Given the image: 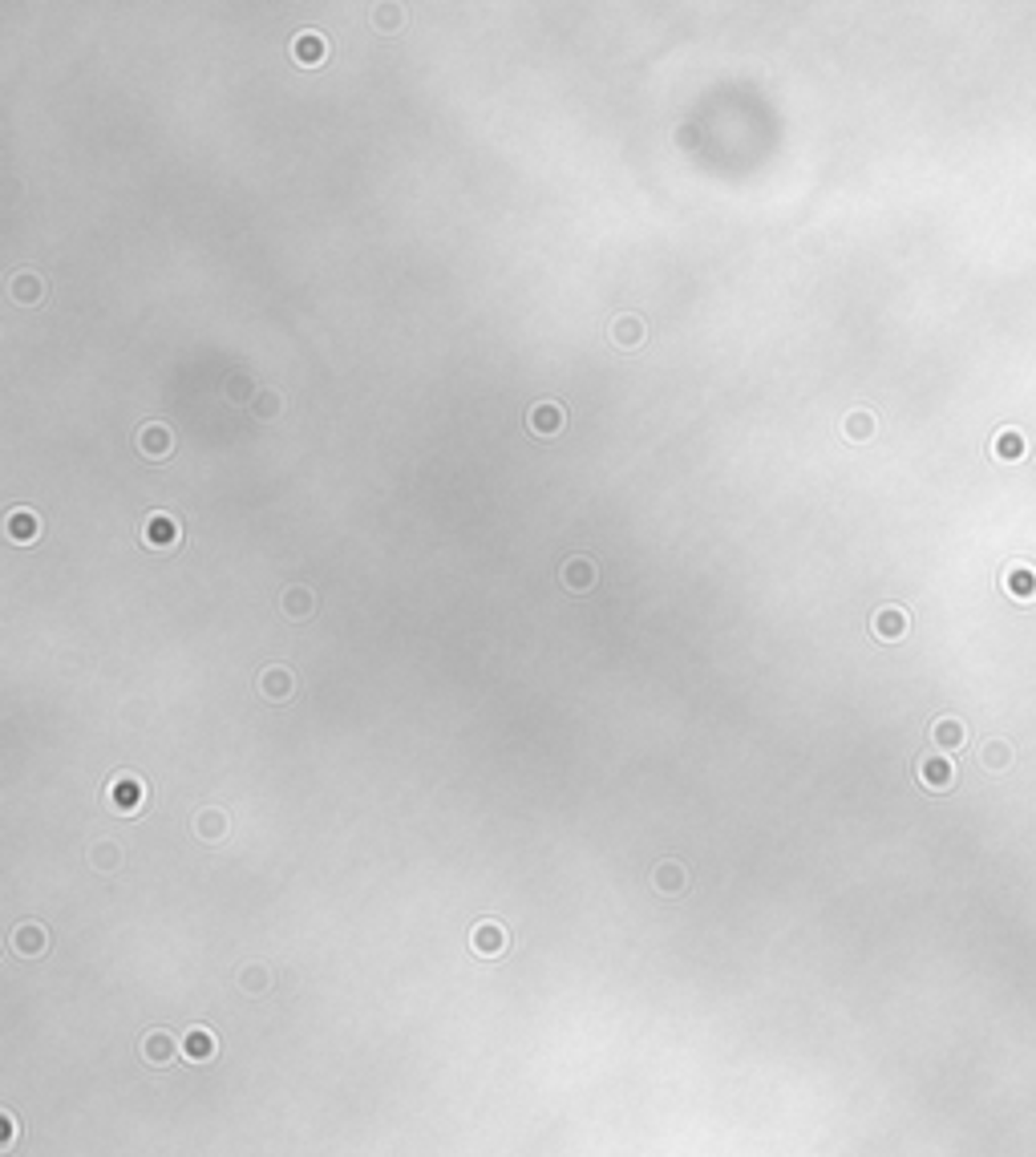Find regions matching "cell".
I'll return each mask as SVG.
<instances>
[{
	"instance_id": "obj_1",
	"label": "cell",
	"mask_w": 1036,
	"mask_h": 1157,
	"mask_svg": "<svg viewBox=\"0 0 1036 1157\" xmlns=\"http://www.w3.org/2000/svg\"><path fill=\"white\" fill-rule=\"evenodd\" d=\"M106 802H110L114 813H138L146 805V781L138 773H118L110 785H106Z\"/></svg>"
},
{
	"instance_id": "obj_2",
	"label": "cell",
	"mask_w": 1036,
	"mask_h": 1157,
	"mask_svg": "<svg viewBox=\"0 0 1036 1157\" xmlns=\"http://www.w3.org/2000/svg\"><path fill=\"white\" fill-rule=\"evenodd\" d=\"M563 425H567V409H563L559 401H534L531 409H526V429H531V438H539V441L559 438Z\"/></svg>"
},
{
	"instance_id": "obj_3",
	"label": "cell",
	"mask_w": 1036,
	"mask_h": 1157,
	"mask_svg": "<svg viewBox=\"0 0 1036 1157\" xmlns=\"http://www.w3.org/2000/svg\"><path fill=\"white\" fill-rule=\"evenodd\" d=\"M138 441V454L146 457V462H162V457L175 454V429L166 425V421H146V425L134 433Z\"/></svg>"
},
{
	"instance_id": "obj_4",
	"label": "cell",
	"mask_w": 1036,
	"mask_h": 1157,
	"mask_svg": "<svg viewBox=\"0 0 1036 1157\" xmlns=\"http://www.w3.org/2000/svg\"><path fill=\"white\" fill-rule=\"evenodd\" d=\"M142 543H146L150 551H175L178 543H183V527H178L175 514L154 511V514H146V522H142Z\"/></svg>"
},
{
	"instance_id": "obj_5",
	"label": "cell",
	"mask_w": 1036,
	"mask_h": 1157,
	"mask_svg": "<svg viewBox=\"0 0 1036 1157\" xmlns=\"http://www.w3.org/2000/svg\"><path fill=\"white\" fill-rule=\"evenodd\" d=\"M288 53H292V61L296 65H324L328 61V37L324 33H316V28H304V33H296L292 41H288Z\"/></svg>"
},
{
	"instance_id": "obj_6",
	"label": "cell",
	"mask_w": 1036,
	"mask_h": 1157,
	"mask_svg": "<svg viewBox=\"0 0 1036 1157\" xmlns=\"http://www.w3.org/2000/svg\"><path fill=\"white\" fill-rule=\"evenodd\" d=\"M256 688L272 704H284V701H292L296 696V672L292 668H284V664H272V668H264V672L256 676Z\"/></svg>"
},
{
	"instance_id": "obj_7",
	"label": "cell",
	"mask_w": 1036,
	"mask_h": 1157,
	"mask_svg": "<svg viewBox=\"0 0 1036 1157\" xmlns=\"http://www.w3.org/2000/svg\"><path fill=\"white\" fill-rule=\"evenodd\" d=\"M607 337H612V345L615 348H624V353H636V348L644 345V337H648V324H644L636 312H620V316L607 324Z\"/></svg>"
},
{
	"instance_id": "obj_8",
	"label": "cell",
	"mask_w": 1036,
	"mask_h": 1157,
	"mask_svg": "<svg viewBox=\"0 0 1036 1157\" xmlns=\"http://www.w3.org/2000/svg\"><path fill=\"white\" fill-rule=\"evenodd\" d=\"M559 579H563V587H567V591L583 595V591H591V587L599 583V567L591 563V559H587V555H571L567 563H563Z\"/></svg>"
},
{
	"instance_id": "obj_9",
	"label": "cell",
	"mask_w": 1036,
	"mask_h": 1157,
	"mask_svg": "<svg viewBox=\"0 0 1036 1157\" xmlns=\"http://www.w3.org/2000/svg\"><path fill=\"white\" fill-rule=\"evenodd\" d=\"M4 535L17 543V547H33L41 538V519H37V511H25V506H17V511H9L4 514Z\"/></svg>"
},
{
	"instance_id": "obj_10",
	"label": "cell",
	"mask_w": 1036,
	"mask_h": 1157,
	"mask_svg": "<svg viewBox=\"0 0 1036 1157\" xmlns=\"http://www.w3.org/2000/svg\"><path fill=\"white\" fill-rule=\"evenodd\" d=\"M9 300L17 304V308H37V304L45 300V280H41L37 272L12 275L9 280Z\"/></svg>"
},
{
	"instance_id": "obj_11",
	"label": "cell",
	"mask_w": 1036,
	"mask_h": 1157,
	"mask_svg": "<svg viewBox=\"0 0 1036 1157\" xmlns=\"http://www.w3.org/2000/svg\"><path fill=\"white\" fill-rule=\"evenodd\" d=\"M871 628L879 639H903L907 636V611H903L899 603H882L871 615Z\"/></svg>"
},
{
	"instance_id": "obj_12",
	"label": "cell",
	"mask_w": 1036,
	"mask_h": 1157,
	"mask_svg": "<svg viewBox=\"0 0 1036 1157\" xmlns=\"http://www.w3.org/2000/svg\"><path fill=\"white\" fill-rule=\"evenodd\" d=\"M652 886H656L660 894H684L688 870L680 862H672V858H664V862L652 866Z\"/></svg>"
},
{
	"instance_id": "obj_13",
	"label": "cell",
	"mask_w": 1036,
	"mask_h": 1157,
	"mask_svg": "<svg viewBox=\"0 0 1036 1157\" xmlns=\"http://www.w3.org/2000/svg\"><path fill=\"white\" fill-rule=\"evenodd\" d=\"M194 834H199L202 842H223L227 838V829H231V818L223 810H215V805H207V810H199L194 813Z\"/></svg>"
},
{
	"instance_id": "obj_14",
	"label": "cell",
	"mask_w": 1036,
	"mask_h": 1157,
	"mask_svg": "<svg viewBox=\"0 0 1036 1157\" xmlns=\"http://www.w3.org/2000/svg\"><path fill=\"white\" fill-rule=\"evenodd\" d=\"M280 607H284L288 620H308V615L316 611V595H312V587H304V583L288 587V591L280 595Z\"/></svg>"
},
{
	"instance_id": "obj_15",
	"label": "cell",
	"mask_w": 1036,
	"mask_h": 1157,
	"mask_svg": "<svg viewBox=\"0 0 1036 1157\" xmlns=\"http://www.w3.org/2000/svg\"><path fill=\"white\" fill-rule=\"evenodd\" d=\"M470 947L478 951V955H502L506 951V931L498 927V923H478L474 927V935H470Z\"/></svg>"
},
{
	"instance_id": "obj_16",
	"label": "cell",
	"mask_w": 1036,
	"mask_h": 1157,
	"mask_svg": "<svg viewBox=\"0 0 1036 1157\" xmlns=\"http://www.w3.org/2000/svg\"><path fill=\"white\" fill-rule=\"evenodd\" d=\"M45 943L49 939H45V927H41V923H20V927L12 931V951H17V955H41Z\"/></svg>"
},
{
	"instance_id": "obj_17",
	"label": "cell",
	"mask_w": 1036,
	"mask_h": 1157,
	"mask_svg": "<svg viewBox=\"0 0 1036 1157\" xmlns=\"http://www.w3.org/2000/svg\"><path fill=\"white\" fill-rule=\"evenodd\" d=\"M874 429H879V421H874V413L871 409H850L842 417V433H846V441H871L874 438Z\"/></svg>"
},
{
	"instance_id": "obj_18",
	"label": "cell",
	"mask_w": 1036,
	"mask_h": 1157,
	"mask_svg": "<svg viewBox=\"0 0 1036 1157\" xmlns=\"http://www.w3.org/2000/svg\"><path fill=\"white\" fill-rule=\"evenodd\" d=\"M1024 449H1028V441L1020 429H1000L996 438H992V457H1000V462H1016V457H1024Z\"/></svg>"
},
{
	"instance_id": "obj_19",
	"label": "cell",
	"mask_w": 1036,
	"mask_h": 1157,
	"mask_svg": "<svg viewBox=\"0 0 1036 1157\" xmlns=\"http://www.w3.org/2000/svg\"><path fill=\"white\" fill-rule=\"evenodd\" d=\"M1004 591H1008L1012 599H1028V595L1036 591V571L1024 563H1012L1008 571H1004Z\"/></svg>"
},
{
	"instance_id": "obj_20",
	"label": "cell",
	"mask_w": 1036,
	"mask_h": 1157,
	"mask_svg": "<svg viewBox=\"0 0 1036 1157\" xmlns=\"http://www.w3.org/2000/svg\"><path fill=\"white\" fill-rule=\"evenodd\" d=\"M248 409H251V417L256 421H275L280 417V409H284V392L280 389H256V397L248 401Z\"/></svg>"
},
{
	"instance_id": "obj_21",
	"label": "cell",
	"mask_w": 1036,
	"mask_h": 1157,
	"mask_svg": "<svg viewBox=\"0 0 1036 1157\" xmlns=\"http://www.w3.org/2000/svg\"><path fill=\"white\" fill-rule=\"evenodd\" d=\"M183 1057L186 1060H211L215 1057V1032L211 1028H191L183 1040Z\"/></svg>"
},
{
	"instance_id": "obj_22",
	"label": "cell",
	"mask_w": 1036,
	"mask_h": 1157,
	"mask_svg": "<svg viewBox=\"0 0 1036 1157\" xmlns=\"http://www.w3.org/2000/svg\"><path fill=\"white\" fill-rule=\"evenodd\" d=\"M142 1052H146L150 1065H170V1060L178 1057V1044L166 1036V1032H150L146 1044H142Z\"/></svg>"
},
{
	"instance_id": "obj_23",
	"label": "cell",
	"mask_w": 1036,
	"mask_h": 1157,
	"mask_svg": "<svg viewBox=\"0 0 1036 1157\" xmlns=\"http://www.w3.org/2000/svg\"><path fill=\"white\" fill-rule=\"evenodd\" d=\"M90 866H93V870H106V875H110V870H118V866H122V846H118V842H110V838L98 842V846H90Z\"/></svg>"
},
{
	"instance_id": "obj_24",
	"label": "cell",
	"mask_w": 1036,
	"mask_h": 1157,
	"mask_svg": "<svg viewBox=\"0 0 1036 1157\" xmlns=\"http://www.w3.org/2000/svg\"><path fill=\"white\" fill-rule=\"evenodd\" d=\"M373 25L381 33H397L405 25V9L401 4H373Z\"/></svg>"
},
{
	"instance_id": "obj_25",
	"label": "cell",
	"mask_w": 1036,
	"mask_h": 1157,
	"mask_svg": "<svg viewBox=\"0 0 1036 1157\" xmlns=\"http://www.w3.org/2000/svg\"><path fill=\"white\" fill-rule=\"evenodd\" d=\"M919 773H923L927 785H947V781H952V769H947V761H936V757H931V761H923V769H919Z\"/></svg>"
},
{
	"instance_id": "obj_26",
	"label": "cell",
	"mask_w": 1036,
	"mask_h": 1157,
	"mask_svg": "<svg viewBox=\"0 0 1036 1157\" xmlns=\"http://www.w3.org/2000/svg\"><path fill=\"white\" fill-rule=\"evenodd\" d=\"M239 984H243V992L256 995V992H267V984H272V975H267V967H248Z\"/></svg>"
},
{
	"instance_id": "obj_27",
	"label": "cell",
	"mask_w": 1036,
	"mask_h": 1157,
	"mask_svg": "<svg viewBox=\"0 0 1036 1157\" xmlns=\"http://www.w3.org/2000/svg\"><path fill=\"white\" fill-rule=\"evenodd\" d=\"M936 737L944 741V745H960V725H952V720H944V725H936Z\"/></svg>"
},
{
	"instance_id": "obj_28",
	"label": "cell",
	"mask_w": 1036,
	"mask_h": 1157,
	"mask_svg": "<svg viewBox=\"0 0 1036 1157\" xmlns=\"http://www.w3.org/2000/svg\"><path fill=\"white\" fill-rule=\"evenodd\" d=\"M0 1121H4V1137H0V1149H9L12 1145V1117H9V1113H0Z\"/></svg>"
}]
</instances>
